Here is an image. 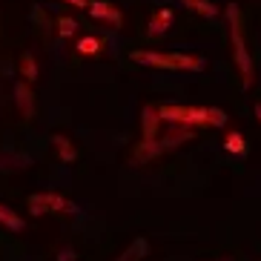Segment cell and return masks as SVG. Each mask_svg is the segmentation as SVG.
<instances>
[{
  "instance_id": "4",
  "label": "cell",
  "mask_w": 261,
  "mask_h": 261,
  "mask_svg": "<svg viewBox=\"0 0 261 261\" xmlns=\"http://www.w3.org/2000/svg\"><path fill=\"white\" fill-rule=\"evenodd\" d=\"M29 213L43 215V213H77V207L72 201H66L58 192H38L29 198Z\"/></svg>"
},
{
  "instance_id": "15",
  "label": "cell",
  "mask_w": 261,
  "mask_h": 261,
  "mask_svg": "<svg viewBox=\"0 0 261 261\" xmlns=\"http://www.w3.org/2000/svg\"><path fill=\"white\" fill-rule=\"evenodd\" d=\"M77 32V20H72V17H58V35L61 38H72Z\"/></svg>"
},
{
  "instance_id": "9",
  "label": "cell",
  "mask_w": 261,
  "mask_h": 261,
  "mask_svg": "<svg viewBox=\"0 0 261 261\" xmlns=\"http://www.w3.org/2000/svg\"><path fill=\"white\" fill-rule=\"evenodd\" d=\"M169 20H172V9H158L149 20V35H164L169 29Z\"/></svg>"
},
{
  "instance_id": "10",
  "label": "cell",
  "mask_w": 261,
  "mask_h": 261,
  "mask_svg": "<svg viewBox=\"0 0 261 261\" xmlns=\"http://www.w3.org/2000/svg\"><path fill=\"white\" fill-rule=\"evenodd\" d=\"M15 95H17V107H20V112H23L26 118H32V112H35V107H32V89L20 81V84L15 86Z\"/></svg>"
},
{
  "instance_id": "12",
  "label": "cell",
  "mask_w": 261,
  "mask_h": 261,
  "mask_svg": "<svg viewBox=\"0 0 261 261\" xmlns=\"http://www.w3.org/2000/svg\"><path fill=\"white\" fill-rule=\"evenodd\" d=\"M224 149L232 155H244L247 152V144H244V135L241 132H230L227 138H224Z\"/></svg>"
},
{
  "instance_id": "18",
  "label": "cell",
  "mask_w": 261,
  "mask_h": 261,
  "mask_svg": "<svg viewBox=\"0 0 261 261\" xmlns=\"http://www.w3.org/2000/svg\"><path fill=\"white\" fill-rule=\"evenodd\" d=\"M63 3H72L75 9H89V0H63Z\"/></svg>"
},
{
  "instance_id": "14",
  "label": "cell",
  "mask_w": 261,
  "mask_h": 261,
  "mask_svg": "<svg viewBox=\"0 0 261 261\" xmlns=\"http://www.w3.org/2000/svg\"><path fill=\"white\" fill-rule=\"evenodd\" d=\"M100 46H103V43H100L98 38H81L77 40V52L81 55H100Z\"/></svg>"
},
{
  "instance_id": "17",
  "label": "cell",
  "mask_w": 261,
  "mask_h": 261,
  "mask_svg": "<svg viewBox=\"0 0 261 261\" xmlns=\"http://www.w3.org/2000/svg\"><path fill=\"white\" fill-rule=\"evenodd\" d=\"M210 126H227V112L218 107H210Z\"/></svg>"
},
{
  "instance_id": "1",
  "label": "cell",
  "mask_w": 261,
  "mask_h": 261,
  "mask_svg": "<svg viewBox=\"0 0 261 261\" xmlns=\"http://www.w3.org/2000/svg\"><path fill=\"white\" fill-rule=\"evenodd\" d=\"M227 17H230V35H232V55H236V66L241 72V86L250 89L253 86V58L247 52V43H244V32H241V12H238L236 3L227 6Z\"/></svg>"
},
{
  "instance_id": "13",
  "label": "cell",
  "mask_w": 261,
  "mask_h": 261,
  "mask_svg": "<svg viewBox=\"0 0 261 261\" xmlns=\"http://www.w3.org/2000/svg\"><path fill=\"white\" fill-rule=\"evenodd\" d=\"M144 253H146V238H135V241H132V247L123 253L121 261H138Z\"/></svg>"
},
{
  "instance_id": "3",
  "label": "cell",
  "mask_w": 261,
  "mask_h": 261,
  "mask_svg": "<svg viewBox=\"0 0 261 261\" xmlns=\"http://www.w3.org/2000/svg\"><path fill=\"white\" fill-rule=\"evenodd\" d=\"M158 118L167 123L210 126V109H204V107H158Z\"/></svg>"
},
{
  "instance_id": "7",
  "label": "cell",
  "mask_w": 261,
  "mask_h": 261,
  "mask_svg": "<svg viewBox=\"0 0 261 261\" xmlns=\"http://www.w3.org/2000/svg\"><path fill=\"white\" fill-rule=\"evenodd\" d=\"M52 144H55V149H58V155H61L63 164H72L77 158V149L72 146L69 138H63V135H52Z\"/></svg>"
},
{
  "instance_id": "19",
  "label": "cell",
  "mask_w": 261,
  "mask_h": 261,
  "mask_svg": "<svg viewBox=\"0 0 261 261\" xmlns=\"http://www.w3.org/2000/svg\"><path fill=\"white\" fill-rule=\"evenodd\" d=\"M255 118L261 121V103H255Z\"/></svg>"
},
{
  "instance_id": "6",
  "label": "cell",
  "mask_w": 261,
  "mask_h": 261,
  "mask_svg": "<svg viewBox=\"0 0 261 261\" xmlns=\"http://www.w3.org/2000/svg\"><path fill=\"white\" fill-rule=\"evenodd\" d=\"M144 141H141V146H152L155 141V129H158V107H144Z\"/></svg>"
},
{
  "instance_id": "8",
  "label": "cell",
  "mask_w": 261,
  "mask_h": 261,
  "mask_svg": "<svg viewBox=\"0 0 261 261\" xmlns=\"http://www.w3.org/2000/svg\"><path fill=\"white\" fill-rule=\"evenodd\" d=\"M0 224H3L6 230H12V232H23V230H26V221H23V218H20L17 213H12L9 207H3V204H0Z\"/></svg>"
},
{
  "instance_id": "5",
  "label": "cell",
  "mask_w": 261,
  "mask_h": 261,
  "mask_svg": "<svg viewBox=\"0 0 261 261\" xmlns=\"http://www.w3.org/2000/svg\"><path fill=\"white\" fill-rule=\"evenodd\" d=\"M89 15H92L95 20H109V23H115V26L123 23V15L112 6V3H107V0H95V3H89Z\"/></svg>"
},
{
  "instance_id": "11",
  "label": "cell",
  "mask_w": 261,
  "mask_h": 261,
  "mask_svg": "<svg viewBox=\"0 0 261 261\" xmlns=\"http://www.w3.org/2000/svg\"><path fill=\"white\" fill-rule=\"evenodd\" d=\"M187 9H192V12H198L201 17H215L218 15V6L215 3H210V0H181Z\"/></svg>"
},
{
  "instance_id": "2",
  "label": "cell",
  "mask_w": 261,
  "mask_h": 261,
  "mask_svg": "<svg viewBox=\"0 0 261 261\" xmlns=\"http://www.w3.org/2000/svg\"><path fill=\"white\" fill-rule=\"evenodd\" d=\"M135 63H146V66H155V69H167V72H181V69H192V72H201L204 69V58H190V55H181V52H132L129 55Z\"/></svg>"
},
{
  "instance_id": "16",
  "label": "cell",
  "mask_w": 261,
  "mask_h": 261,
  "mask_svg": "<svg viewBox=\"0 0 261 261\" xmlns=\"http://www.w3.org/2000/svg\"><path fill=\"white\" fill-rule=\"evenodd\" d=\"M20 72L26 75V81H35V77H38V66H35V58H32L29 52L20 58Z\"/></svg>"
}]
</instances>
